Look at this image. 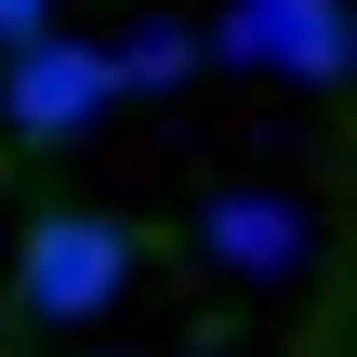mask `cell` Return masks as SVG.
I'll return each mask as SVG.
<instances>
[{
    "instance_id": "6da1fadb",
    "label": "cell",
    "mask_w": 357,
    "mask_h": 357,
    "mask_svg": "<svg viewBox=\"0 0 357 357\" xmlns=\"http://www.w3.org/2000/svg\"><path fill=\"white\" fill-rule=\"evenodd\" d=\"M132 278V225L106 212H40L26 225V265H13V331H93Z\"/></svg>"
},
{
    "instance_id": "7a4b0ae2",
    "label": "cell",
    "mask_w": 357,
    "mask_h": 357,
    "mask_svg": "<svg viewBox=\"0 0 357 357\" xmlns=\"http://www.w3.org/2000/svg\"><path fill=\"white\" fill-rule=\"evenodd\" d=\"M119 106V66L93 53V40H66V26H26L13 40V66H0V119L26 132V146H66V132H93Z\"/></svg>"
},
{
    "instance_id": "3957f363",
    "label": "cell",
    "mask_w": 357,
    "mask_h": 357,
    "mask_svg": "<svg viewBox=\"0 0 357 357\" xmlns=\"http://www.w3.org/2000/svg\"><path fill=\"white\" fill-rule=\"evenodd\" d=\"M212 53L278 66V79H344V0H225Z\"/></svg>"
},
{
    "instance_id": "277c9868",
    "label": "cell",
    "mask_w": 357,
    "mask_h": 357,
    "mask_svg": "<svg viewBox=\"0 0 357 357\" xmlns=\"http://www.w3.org/2000/svg\"><path fill=\"white\" fill-rule=\"evenodd\" d=\"M199 252H212V265H238V278H278V265L305 252V212H291V199L225 185V199H199Z\"/></svg>"
},
{
    "instance_id": "5b68a950",
    "label": "cell",
    "mask_w": 357,
    "mask_h": 357,
    "mask_svg": "<svg viewBox=\"0 0 357 357\" xmlns=\"http://www.w3.org/2000/svg\"><path fill=\"white\" fill-rule=\"evenodd\" d=\"M106 66H119V93H159L199 66V26H132V53H106Z\"/></svg>"
}]
</instances>
